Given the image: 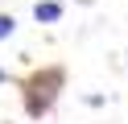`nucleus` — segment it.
Listing matches in <instances>:
<instances>
[{
  "mask_svg": "<svg viewBox=\"0 0 128 124\" xmlns=\"http://www.w3.org/2000/svg\"><path fill=\"white\" fill-rule=\"evenodd\" d=\"M62 13H66L62 0H37V4H33V21H42V25H58Z\"/></svg>",
  "mask_w": 128,
  "mask_h": 124,
  "instance_id": "f03ea898",
  "label": "nucleus"
},
{
  "mask_svg": "<svg viewBox=\"0 0 128 124\" xmlns=\"http://www.w3.org/2000/svg\"><path fill=\"white\" fill-rule=\"evenodd\" d=\"M62 83H66V70L62 66H46L42 74H33L25 83V112L29 116H46L54 107V99H58Z\"/></svg>",
  "mask_w": 128,
  "mask_h": 124,
  "instance_id": "f257e3e1",
  "label": "nucleus"
},
{
  "mask_svg": "<svg viewBox=\"0 0 128 124\" xmlns=\"http://www.w3.org/2000/svg\"><path fill=\"white\" fill-rule=\"evenodd\" d=\"M12 33H17V17H12V13H0V41L12 37Z\"/></svg>",
  "mask_w": 128,
  "mask_h": 124,
  "instance_id": "7ed1b4c3",
  "label": "nucleus"
},
{
  "mask_svg": "<svg viewBox=\"0 0 128 124\" xmlns=\"http://www.w3.org/2000/svg\"><path fill=\"white\" fill-rule=\"evenodd\" d=\"M4 83H8V70H0V87H4Z\"/></svg>",
  "mask_w": 128,
  "mask_h": 124,
  "instance_id": "20e7f679",
  "label": "nucleus"
}]
</instances>
